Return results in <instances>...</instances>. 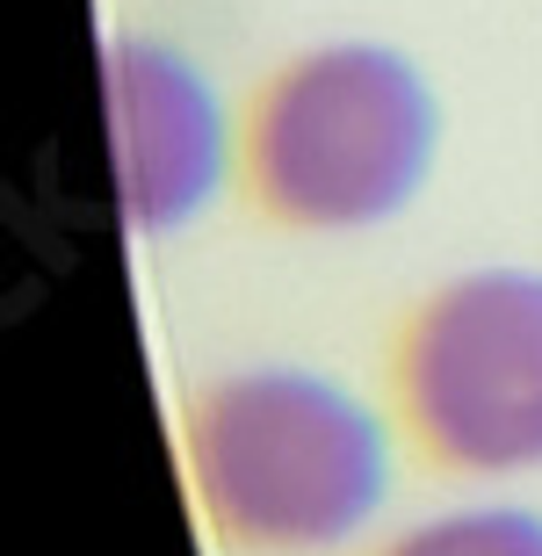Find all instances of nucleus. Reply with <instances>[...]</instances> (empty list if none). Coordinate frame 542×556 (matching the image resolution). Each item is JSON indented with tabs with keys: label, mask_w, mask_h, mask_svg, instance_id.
Returning <instances> with one entry per match:
<instances>
[{
	"label": "nucleus",
	"mask_w": 542,
	"mask_h": 556,
	"mask_svg": "<svg viewBox=\"0 0 542 556\" xmlns=\"http://www.w3.org/2000/svg\"><path fill=\"white\" fill-rule=\"evenodd\" d=\"M376 556H542V514L528 506H470V514H441L383 542Z\"/></svg>",
	"instance_id": "nucleus-5"
},
{
	"label": "nucleus",
	"mask_w": 542,
	"mask_h": 556,
	"mask_svg": "<svg viewBox=\"0 0 542 556\" xmlns=\"http://www.w3.org/2000/svg\"><path fill=\"white\" fill-rule=\"evenodd\" d=\"M109 109H116L130 225L174 231L181 217H196L225 166V130H217L210 87L160 43H116L109 51Z\"/></svg>",
	"instance_id": "nucleus-4"
},
{
	"label": "nucleus",
	"mask_w": 542,
	"mask_h": 556,
	"mask_svg": "<svg viewBox=\"0 0 542 556\" xmlns=\"http://www.w3.org/2000/svg\"><path fill=\"white\" fill-rule=\"evenodd\" d=\"M253 160L290 225H383L427 181L434 94L383 43H333L275 80Z\"/></svg>",
	"instance_id": "nucleus-2"
},
{
	"label": "nucleus",
	"mask_w": 542,
	"mask_h": 556,
	"mask_svg": "<svg viewBox=\"0 0 542 556\" xmlns=\"http://www.w3.org/2000/svg\"><path fill=\"white\" fill-rule=\"evenodd\" d=\"M398 397L419 448L463 477L542 463V275H463L413 318Z\"/></svg>",
	"instance_id": "nucleus-3"
},
{
	"label": "nucleus",
	"mask_w": 542,
	"mask_h": 556,
	"mask_svg": "<svg viewBox=\"0 0 542 556\" xmlns=\"http://www.w3.org/2000/svg\"><path fill=\"white\" fill-rule=\"evenodd\" d=\"M188 477L217 542L333 549L391 492L383 419L312 369H239L188 405Z\"/></svg>",
	"instance_id": "nucleus-1"
}]
</instances>
